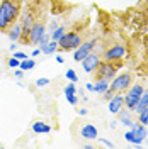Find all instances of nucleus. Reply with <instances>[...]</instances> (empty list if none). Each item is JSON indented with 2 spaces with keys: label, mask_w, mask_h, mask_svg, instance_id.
<instances>
[{
  "label": "nucleus",
  "mask_w": 148,
  "mask_h": 149,
  "mask_svg": "<svg viewBox=\"0 0 148 149\" xmlns=\"http://www.w3.org/2000/svg\"><path fill=\"white\" fill-rule=\"evenodd\" d=\"M20 0H2L0 3V32H7L9 27L17 20Z\"/></svg>",
  "instance_id": "obj_1"
},
{
  "label": "nucleus",
  "mask_w": 148,
  "mask_h": 149,
  "mask_svg": "<svg viewBox=\"0 0 148 149\" xmlns=\"http://www.w3.org/2000/svg\"><path fill=\"white\" fill-rule=\"evenodd\" d=\"M82 44V37L78 32H65L61 39L58 41V47L63 49V51H72V49H77V47Z\"/></svg>",
  "instance_id": "obj_2"
},
{
  "label": "nucleus",
  "mask_w": 148,
  "mask_h": 149,
  "mask_svg": "<svg viewBox=\"0 0 148 149\" xmlns=\"http://www.w3.org/2000/svg\"><path fill=\"white\" fill-rule=\"evenodd\" d=\"M141 93H143V86H141L140 83L131 85L130 88H128V92H126V95H124V105L128 107L130 112L135 110V107H136V103H138Z\"/></svg>",
  "instance_id": "obj_3"
},
{
  "label": "nucleus",
  "mask_w": 148,
  "mask_h": 149,
  "mask_svg": "<svg viewBox=\"0 0 148 149\" xmlns=\"http://www.w3.org/2000/svg\"><path fill=\"white\" fill-rule=\"evenodd\" d=\"M131 81H133L131 74L130 73H123V74L116 76V78L112 80V83H111L109 88H111L114 93H123V92H126V90L131 86Z\"/></svg>",
  "instance_id": "obj_4"
},
{
  "label": "nucleus",
  "mask_w": 148,
  "mask_h": 149,
  "mask_svg": "<svg viewBox=\"0 0 148 149\" xmlns=\"http://www.w3.org/2000/svg\"><path fill=\"white\" fill-rule=\"evenodd\" d=\"M118 71V66L112 65V61H104V63H99L97 70H95V74H97V80H112L114 74Z\"/></svg>",
  "instance_id": "obj_5"
},
{
  "label": "nucleus",
  "mask_w": 148,
  "mask_h": 149,
  "mask_svg": "<svg viewBox=\"0 0 148 149\" xmlns=\"http://www.w3.org/2000/svg\"><path fill=\"white\" fill-rule=\"evenodd\" d=\"M124 56H126V47L121 46V44H116V46L106 49L104 59H106V61H121Z\"/></svg>",
  "instance_id": "obj_6"
},
{
  "label": "nucleus",
  "mask_w": 148,
  "mask_h": 149,
  "mask_svg": "<svg viewBox=\"0 0 148 149\" xmlns=\"http://www.w3.org/2000/svg\"><path fill=\"white\" fill-rule=\"evenodd\" d=\"M80 63H82V68L85 70V73H94V71L97 70L99 63H101V58L97 54H94V53H89Z\"/></svg>",
  "instance_id": "obj_7"
},
{
  "label": "nucleus",
  "mask_w": 148,
  "mask_h": 149,
  "mask_svg": "<svg viewBox=\"0 0 148 149\" xmlns=\"http://www.w3.org/2000/svg\"><path fill=\"white\" fill-rule=\"evenodd\" d=\"M95 47V39H92V41H87V42H82L80 46L75 49V54H73V59L75 61H82L85 56L89 54V53H92V49Z\"/></svg>",
  "instance_id": "obj_8"
},
{
  "label": "nucleus",
  "mask_w": 148,
  "mask_h": 149,
  "mask_svg": "<svg viewBox=\"0 0 148 149\" xmlns=\"http://www.w3.org/2000/svg\"><path fill=\"white\" fill-rule=\"evenodd\" d=\"M46 34V27L43 24H37L34 22V26L31 27V32H29V44H37L39 39Z\"/></svg>",
  "instance_id": "obj_9"
},
{
  "label": "nucleus",
  "mask_w": 148,
  "mask_h": 149,
  "mask_svg": "<svg viewBox=\"0 0 148 149\" xmlns=\"http://www.w3.org/2000/svg\"><path fill=\"white\" fill-rule=\"evenodd\" d=\"M123 105H124V97H123V93H114L112 98L109 100V112H111V113H118V112L123 109Z\"/></svg>",
  "instance_id": "obj_10"
},
{
  "label": "nucleus",
  "mask_w": 148,
  "mask_h": 149,
  "mask_svg": "<svg viewBox=\"0 0 148 149\" xmlns=\"http://www.w3.org/2000/svg\"><path fill=\"white\" fill-rule=\"evenodd\" d=\"M80 136L83 139H97L99 137V130L94 124H83V127L80 129Z\"/></svg>",
  "instance_id": "obj_11"
},
{
  "label": "nucleus",
  "mask_w": 148,
  "mask_h": 149,
  "mask_svg": "<svg viewBox=\"0 0 148 149\" xmlns=\"http://www.w3.org/2000/svg\"><path fill=\"white\" fill-rule=\"evenodd\" d=\"M131 130L135 132V142H133V144H141L143 141L147 139V136H148L147 125H143V124H136V127H133Z\"/></svg>",
  "instance_id": "obj_12"
},
{
  "label": "nucleus",
  "mask_w": 148,
  "mask_h": 149,
  "mask_svg": "<svg viewBox=\"0 0 148 149\" xmlns=\"http://www.w3.org/2000/svg\"><path fill=\"white\" fill-rule=\"evenodd\" d=\"M7 34H9V39L12 42H19V41H20V34H22V26H20V22H14L9 27Z\"/></svg>",
  "instance_id": "obj_13"
},
{
  "label": "nucleus",
  "mask_w": 148,
  "mask_h": 149,
  "mask_svg": "<svg viewBox=\"0 0 148 149\" xmlns=\"http://www.w3.org/2000/svg\"><path fill=\"white\" fill-rule=\"evenodd\" d=\"M32 132H34V134H49V132H51V127L48 125L46 122L37 120V122L32 124Z\"/></svg>",
  "instance_id": "obj_14"
},
{
  "label": "nucleus",
  "mask_w": 148,
  "mask_h": 149,
  "mask_svg": "<svg viewBox=\"0 0 148 149\" xmlns=\"http://www.w3.org/2000/svg\"><path fill=\"white\" fill-rule=\"evenodd\" d=\"M41 49V53H44V54H53V53H56L60 47H58V41H53V39H49L44 46L39 47Z\"/></svg>",
  "instance_id": "obj_15"
},
{
  "label": "nucleus",
  "mask_w": 148,
  "mask_h": 149,
  "mask_svg": "<svg viewBox=\"0 0 148 149\" xmlns=\"http://www.w3.org/2000/svg\"><path fill=\"white\" fill-rule=\"evenodd\" d=\"M109 88V80H104V78H101V80H97L95 81V85H94V92L95 93H104L106 90Z\"/></svg>",
  "instance_id": "obj_16"
},
{
  "label": "nucleus",
  "mask_w": 148,
  "mask_h": 149,
  "mask_svg": "<svg viewBox=\"0 0 148 149\" xmlns=\"http://www.w3.org/2000/svg\"><path fill=\"white\" fill-rule=\"evenodd\" d=\"M118 115H119V120L123 122V125H128V127H131V125H133L130 110H123V109H121V110L118 112Z\"/></svg>",
  "instance_id": "obj_17"
},
{
  "label": "nucleus",
  "mask_w": 148,
  "mask_h": 149,
  "mask_svg": "<svg viewBox=\"0 0 148 149\" xmlns=\"http://www.w3.org/2000/svg\"><path fill=\"white\" fill-rule=\"evenodd\" d=\"M145 107H148V92H145V90H143V93H141V97H140L138 103H136V107H135V110L141 112Z\"/></svg>",
  "instance_id": "obj_18"
},
{
  "label": "nucleus",
  "mask_w": 148,
  "mask_h": 149,
  "mask_svg": "<svg viewBox=\"0 0 148 149\" xmlns=\"http://www.w3.org/2000/svg\"><path fill=\"white\" fill-rule=\"evenodd\" d=\"M34 66H36V61H34V59H29V58H27V59H22V61H20L19 68L24 71V70H32Z\"/></svg>",
  "instance_id": "obj_19"
},
{
  "label": "nucleus",
  "mask_w": 148,
  "mask_h": 149,
  "mask_svg": "<svg viewBox=\"0 0 148 149\" xmlns=\"http://www.w3.org/2000/svg\"><path fill=\"white\" fill-rule=\"evenodd\" d=\"M65 32H66L65 27H60V26H58V27H56L55 31L49 34V36H51V39H53V41H60V39H61V36H63Z\"/></svg>",
  "instance_id": "obj_20"
},
{
  "label": "nucleus",
  "mask_w": 148,
  "mask_h": 149,
  "mask_svg": "<svg viewBox=\"0 0 148 149\" xmlns=\"http://www.w3.org/2000/svg\"><path fill=\"white\" fill-rule=\"evenodd\" d=\"M138 120L143 125H148V107H145L141 112H138Z\"/></svg>",
  "instance_id": "obj_21"
},
{
  "label": "nucleus",
  "mask_w": 148,
  "mask_h": 149,
  "mask_svg": "<svg viewBox=\"0 0 148 149\" xmlns=\"http://www.w3.org/2000/svg\"><path fill=\"white\" fill-rule=\"evenodd\" d=\"M65 76L70 80V81H73V83H77V81H78V76H77V73H75L73 70H66Z\"/></svg>",
  "instance_id": "obj_22"
},
{
  "label": "nucleus",
  "mask_w": 148,
  "mask_h": 149,
  "mask_svg": "<svg viewBox=\"0 0 148 149\" xmlns=\"http://www.w3.org/2000/svg\"><path fill=\"white\" fill-rule=\"evenodd\" d=\"M68 95H75V83L73 81H70L68 86L65 88V97H68Z\"/></svg>",
  "instance_id": "obj_23"
},
{
  "label": "nucleus",
  "mask_w": 148,
  "mask_h": 149,
  "mask_svg": "<svg viewBox=\"0 0 148 149\" xmlns=\"http://www.w3.org/2000/svg\"><path fill=\"white\" fill-rule=\"evenodd\" d=\"M7 65H9L10 68H19V65H20V61H19L17 58H14V56H12V58H10L9 61H7Z\"/></svg>",
  "instance_id": "obj_24"
},
{
  "label": "nucleus",
  "mask_w": 148,
  "mask_h": 149,
  "mask_svg": "<svg viewBox=\"0 0 148 149\" xmlns=\"http://www.w3.org/2000/svg\"><path fill=\"white\" fill-rule=\"evenodd\" d=\"M124 139L128 141V142H131V144H133V142H135V132L130 129L128 132H126V134H124Z\"/></svg>",
  "instance_id": "obj_25"
},
{
  "label": "nucleus",
  "mask_w": 148,
  "mask_h": 149,
  "mask_svg": "<svg viewBox=\"0 0 148 149\" xmlns=\"http://www.w3.org/2000/svg\"><path fill=\"white\" fill-rule=\"evenodd\" d=\"M49 39H51V36H49V32H46L44 36H43L41 39H39V42H37V44H39V47H41V46H44V44H46V42L49 41Z\"/></svg>",
  "instance_id": "obj_26"
},
{
  "label": "nucleus",
  "mask_w": 148,
  "mask_h": 149,
  "mask_svg": "<svg viewBox=\"0 0 148 149\" xmlns=\"http://www.w3.org/2000/svg\"><path fill=\"white\" fill-rule=\"evenodd\" d=\"M14 58H17L19 61H22V59H27V54L22 53V51H14Z\"/></svg>",
  "instance_id": "obj_27"
},
{
  "label": "nucleus",
  "mask_w": 148,
  "mask_h": 149,
  "mask_svg": "<svg viewBox=\"0 0 148 149\" xmlns=\"http://www.w3.org/2000/svg\"><path fill=\"white\" fill-rule=\"evenodd\" d=\"M48 83H49L48 78H37L36 80V86H39V88H41V86H46Z\"/></svg>",
  "instance_id": "obj_28"
},
{
  "label": "nucleus",
  "mask_w": 148,
  "mask_h": 149,
  "mask_svg": "<svg viewBox=\"0 0 148 149\" xmlns=\"http://www.w3.org/2000/svg\"><path fill=\"white\" fill-rule=\"evenodd\" d=\"M66 100H68L70 105H77V103H78V97H77V95H68Z\"/></svg>",
  "instance_id": "obj_29"
},
{
  "label": "nucleus",
  "mask_w": 148,
  "mask_h": 149,
  "mask_svg": "<svg viewBox=\"0 0 148 149\" xmlns=\"http://www.w3.org/2000/svg\"><path fill=\"white\" fill-rule=\"evenodd\" d=\"M102 95H104V98H106V100L109 102V100H111V98H112V95H114V92H112L111 88H107V90H106V92L102 93Z\"/></svg>",
  "instance_id": "obj_30"
},
{
  "label": "nucleus",
  "mask_w": 148,
  "mask_h": 149,
  "mask_svg": "<svg viewBox=\"0 0 148 149\" xmlns=\"http://www.w3.org/2000/svg\"><path fill=\"white\" fill-rule=\"evenodd\" d=\"M97 139H99V142H101V144H104V146H107V148H114V144H112L111 141L102 139V137H97Z\"/></svg>",
  "instance_id": "obj_31"
},
{
  "label": "nucleus",
  "mask_w": 148,
  "mask_h": 149,
  "mask_svg": "<svg viewBox=\"0 0 148 149\" xmlns=\"http://www.w3.org/2000/svg\"><path fill=\"white\" fill-rule=\"evenodd\" d=\"M14 74H16L17 78H22V76H24V71H22V70H16V71H14Z\"/></svg>",
  "instance_id": "obj_32"
},
{
  "label": "nucleus",
  "mask_w": 148,
  "mask_h": 149,
  "mask_svg": "<svg viewBox=\"0 0 148 149\" xmlns=\"http://www.w3.org/2000/svg\"><path fill=\"white\" fill-rule=\"evenodd\" d=\"M56 27H58V24H56L55 20H53V22H51V26H49V34H51V32H53Z\"/></svg>",
  "instance_id": "obj_33"
},
{
  "label": "nucleus",
  "mask_w": 148,
  "mask_h": 149,
  "mask_svg": "<svg viewBox=\"0 0 148 149\" xmlns=\"http://www.w3.org/2000/svg\"><path fill=\"white\" fill-rule=\"evenodd\" d=\"M9 49L10 51H16V49H17V42H12V44L9 46Z\"/></svg>",
  "instance_id": "obj_34"
},
{
  "label": "nucleus",
  "mask_w": 148,
  "mask_h": 149,
  "mask_svg": "<svg viewBox=\"0 0 148 149\" xmlns=\"http://www.w3.org/2000/svg\"><path fill=\"white\" fill-rule=\"evenodd\" d=\"M89 92H94V83H87V86H85Z\"/></svg>",
  "instance_id": "obj_35"
},
{
  "label": "nucleus",
  "mask_w": 148,
  "mask_h": 149,
  "mask_svg": "<svg viewBox=\"0 0 148 149\" xmlns=\"http://www.w3.org/2000/svg\"><path fill=\"white\" fill-rule=\"evenodd\" d=\"M78 113H80V115H87V109H78Z\"/></svg>",
  "instance_id": "obj_36"
},
{
  "label": "nucleus",
  "mask_w": 148,
  "mask_h": 149,
  "mask_svg": "<svg viewBox=\"0 0 148 149\" xmlns=\"http://www.w3.org/2000/svg\"><path fill=\"white\" fill-rule=\"evenodd\" d=\"M83 149H94V144H83Z\"/></svg>",
  "instance_id": "obj_37"
},
{
  "label": "nucleus",
  "mask_w": 148,
  "mask_h": 149,
  "mask_svg": "<svg viewBox=\"0 0 148 149\" xmlns=\"http://www.w3.org/2000/svg\"><path fill=\"white\" fill-rule=\"evenodd\" d=\"M56 61H58V63H63V61H65V59H63V58H61V56H56Z\"/></svg>",
  "instance_id": "obj_38"
},
{
  "label": "nucleus",
  "mask_w": 148,
  "mask_h": 149,
  "mask_svg": "<svg viewBox=\"0 0 148 149\" xmlns=\"http://www.w3.org/2000/svg\"><path fill=\"white\" fill-rule=\"evenodd\" d=\"M39 53H41V49H34V51H32V56H37Z\"/></svg>",
  "instance_id": "obj_39"
},
{
  "label": "nucleus",
  "mask_w": 148,
  "mask_h": 149,
  "mask_svg": "<svg viewBox=\"0 0 148 149\" xmlns=\"http://www.w3.org/2000/svg\"><path fill=\"white\" fill-rule=\"evenodd\" d=\"M147 130H148V125H147Z\"/></svg>",
  "instance_id": "obj_40"
}]
</instances>
